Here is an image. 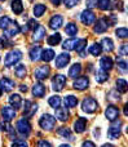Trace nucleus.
<instances>
[{
	"mask_svg": "<svg viewBox=\"0 0 128 147\" xmlns=\"http://www.w3.org/2000/svg\"><path fill=\"white\" fill-rule=\"evenodd\" d=\"M39 125H40V128L43 130L51 132V130L54 128V125H56V117L49 115V114L41 115V117L39 119Z\"/></svg>",
	"mask_w": 128,
	"mask_h": 147,
	"instance_id": "1",
	"label": "nucleus"
},
{
	"mask_svg": "<svg viewBox=\"0 0 128 147\" xmlns=\"http://www.w3.org/2000/svg\"><path fill=\"white\" fill-rule=\"evenodd\" d=\"M122 125H123L122 120H114V121H111V125L108 130V137L110 138V140H118V138L121 137Z\"/></svg>",
	"mask_w": 128,
	"mask_h": 147,
	"instance_id": "2",
	"label": "nucleus"
},
{
	"mask_svg": "<svg viewBox=\"0 0 128 147\" xmlns=\"http://www.w3.org/2000/svg\"><path fill=\"white\" fill-rule=\"evenodd\" d=\"M98 109V102L92 97H87L82 102V110L87 114H93Z\"/></svg>",
	"mask_w": 128,
	"mask_h": 147,
	"instance_id": "3",
	"label": "nucleus"
},
{
	"mask_svg": "<svg viewBox=\"0 0 128 147\" xmlns=\"http://www.w3.org/2000/svg\"><path fill=\"white\" fill-rule=\"evenodd\" d=\"M21 58H22V52L18 51V49H13V51H10L9 53L5 56L4 63H5L7 67H10V66H13V65L17 63Z\"/></svg>",
	"mask_w": 128,
	"mask_h": 147,
	"instance_id": "4",
	"label": "nucleus"
},
{
	"mask_svg": "<svg viewBox=\"0 0 128 147\" xmlns=\"http://www.w3.org/2000/svg\"><path fill=\"white\" fill-rule=\"evenodd\" d=\"M16 128H17L18 133L25 136V137H27V136L31 133V124H30V121H28V119H26V117H21V119L17 121Z\"/></svg>",
	"mask_w": 128,
	"mask_h": 147,
	"instance_id": "5",
	"label": "nucleus"
},
{
	"mask_svg": "<svg viewBox=\"0 0 128 147\" xmlns=\"http://www.w3.org/2000/svg\"><path fill=\"white\" fill-rule=\"evenodd\" d=\"M65 84H66V76L61 75V74H57L53 76L52 79V88L54 92H61L64 89Z\"/></svg>",
	"mask_w": 128,
	"mask_h": 147,
	"instance_id": "6",
	"label": "nucleus"
},
{
	"mask_svg": "<svg viewBox=\"0 0 128 147\" xmlns=\"http://www.w3.org/2000/svg\"><path fill=\"white\" fill-rule=\"evenodd\" d=\"M80 21H82L85 26H91L95 23L96 14L91 9H85V10H83L82 14H80Z\"/></svg>",
	"mask_w": 128,
	"mask_h": 147,
	"instance_id": "7",
	"label": "nucleus"
},
{
	"mask_svg": "<svg viewBox=\"0 0 128 147\" xmlns=\"http://www.w3.org/2000/svg\"><path fill=\"white\" fill-rule=\"evenodd\" d=\"M20 31H21L20 25H18L16 21H10V23L8 25V27L4 30V36H5L7 39H8V38H12V36L17 35Z\"/></svg>",
	"mask_w": 128,
	"mask_h": 147,
	"instance_id": "8",
	"label": "nucleus"
},
{
	"mask_svg": "<svg viewBox=\"0 0 128 147\" xmlns=\"http://www.w3.org/2000/svg\"><path fill=\"white\" fill-rule=\"evenodd\" d=\"M72 86L77 90H84V89H87L89 86V79H88V76H79V78H77V80L74 81Z\"/></svg>",
	"mask_w": 128,
	"mask_h": 147,
	"instance_id": "9",
	"label": "nucleus"
},
{
	"mask_svg": "<svg viewBox=\"0 0 128 147\" xmlns=\"http://www.w3.org/2000/svg\"><path fill=\"white\" fill-rule=\"evenodd\" d=\"M49 74H51V69H49V66L44 65V66L38 67V69L34 71V78L38 79V80H44V79H47L49 76Z\"/></svg>",
	"mask_w": 128,
	"mask_h": 147,
	"instance_id": "10",
	"label": "nucleus"
},
{
	"mask_svg": "<svg viewBox=\"0 0 128 147\" xmlns=\"http://www.w3.org/2000/svg\"><path fill=\"white\" fill-rule=\"evenodd\" d=\"M109 26H110V22H109L108 18L106 17L100 18V20L96 22V25H95V32L96 34H104L105 31H108Z\"/></svg>",
	"mask_w": 128,
	"mask_h": 147,
	"instance_id": "11",
	"label": "nucleus"
},
{
	"mask_svg": "<svg viewBox=\"0 0 128 147\" xmlns=\"http://www.w3.org/2000/svg\"><path fill=\"white\" fill-rule=\"evenodd\" d=\"M25 109H23V117H31L33 115H35V112L38 111V105H34L31 101H25Z\"/></svg>",
	"mask_w": 128,
	"mask_h": 147,
	"instance_id": "12",
	"label": "nucleus"
},
{
	"mask_svg": "<svg viewBox=\"0 0 128 147\" xmlns=\"http://www.w3.org/2000/svg\"><path fill=\"white\" fill-rule=\"evenodd\" d=\"M105 116L108 120H110V121H114V120H118L119 117V109L116 106H114V105H110V106L106 107L105 110Z\"/></svg>",
	"mask_w": 128,
	"mask_h": 147,
	"instance_id": "13",
	"label": "nucleus"
},
{
	"mask_svg": "<svg viewBox=\"0 0 128 147\" xmlns=\"http://www.w3.org/2000/svg\"><path fill=\"white\" fill-rule=\"evenodd\" d=\"M0 114H1L4 121H10V120H13L16 117V110L10 106H3Z\"/></svg>",
	"mask_w": 128,
	"mask_h": 147,
	"instance_id": "14",
	"label": "nucleus"
},
{
	"mask_svg": "<svg viewBox=\"0 0 128 147\" xmlns=\"http://www.w3.org/2000/svg\"><path fill=\"white\" fill-rule=\"evenodd\" d=\"M70 54L69 53H61V54H58L57 56V58H56V67L57 69H64L65 66H67V63L70 62Z\"/></svg>",
	"mask_w": 128,
	"mask_h": 147,
	"instance_id": "15",
	"label": "nucleus"
},
{
	"mask_svg": "<svg viewBox=\"0 0 128 147\" xmlns=\"http://www.w3.org/2000/svg\"><path fill=\"white\" fill-rule=\"evenodd\" d=\"M62 25H64V17L60 14L53 16V17L51 18V21H49V27H51L52 30H58Z\"/></svg>",
	"mask_w": 128,
	"mask_h": 147,
	"instance_id": "16",
	"label": "nucleus"
},
{
	"mask_svg": "<svg viewBox=\"0 0 128 147\" xmlns=\"http://www.w3.org/2000/svg\"><path fill=\"white\" fill-rule=\"evenodd\" d=\"M54 114H56L57 119L62 123L67 121V120H69V116H70L66 107H58V109H56V112H54Z\"/></svg>",
	"mask_w": 128,
	"mask_h": 147,
	"instance_id": "17",
	"label": "nucleus"
},
{
	"mask_svg": "<svg viewBox=\"0 0 128 147\" xmlns=\"http://www.w3.org/2000/svg\"><path fill=\"white\" fill-rule=\"evenodd\" d=\"M45 92H47L45 86H44L41 83H36V84H34V86H33V94H34V97L41 98V97L45 96Z\"/></svg>",
	"mask_w": 128,
	"mask_h": 147,
	"instance_id": "18",
	"label": "nucleus"
},
{
	"mask_svg": "<svg viewBox=\"0 0 128 147\" xmlns=\"http://www.w3.org/2000/svg\"><path fill=\"white\" fill-rule=\"evenodd\" d=\"M87 128V119L85 117H79L74 123V132L75 133H83Z\"/></svg>",
	"mask_w": 128,
	"mask_h": 147,
	"instance_id": "19",
	"label": "nucleus"
},
{
	"mask_svg": "<svg viewBox=\"0 0 128 147\" xmlns=\"http://www.w3.org/2000/svg\"><path fill=\"white\" fill-rule=\"evenodd\" d=\"M0 86H1V88H0L1 90L10 92L13 88H14V81L9 78H3L1 80H0Z\"/></svg>",
	"mask_w": 128,
	"mask_h": 147,
	"instance_id": "20",
	"label": "nucleus"
},
{
	"mask_svg": "<svg viewBox=\"0 0 128 147\" xmlns=\"http://www.w3.org/2000/svg\"><path fill=\"white\" fill-rule=\"evenodd\" d=\"M100 66H101V70L108 72L109 70L113 69V59L110 57H102L100 61Z\"/></svg>",
	"mask_w": 128,
	"mask_h": 147,
	"instance_id": "21",
	"label": "nucleus"
},
{
	"mask_svg": "<svg viewBox=\"0 0 128 147\" xmlns=\"http://www.w3.org/2000/svg\"><path fill=\"white\" fill-rule=\"evenodd\" d=\"M57 134L61 136V137H64L65 140H69V141H74V137H72V133L70 132L69 128L66 127H61L57 129Z\"/></svg>",
	"mask_w": 128,
	"mask_h": 147,
	"instance_id": "22",
	"label": "nucleus"
},
{
	"mask_svg": "<svg viewBox=\"0 0 128 147\" xmlns=\"http://www.w3.org/2000/svg\"><path fill=\"white\" fill-rule=\"evenodd\" d=\"M41 51H43V49H41L39 45L33 47V48L30 49V59H31V61H34V62L39 61V59H40Z\"/></svg>",
	"mask_w": 128,
	"mask_h": 147,
	"instance_id": "23",
	"label": "nucleus"
},
{
	"mask_svg": "<svg viewBox=\"0 0 128 147\" xmlns=\"http://www.w3.org/2000/svg\"><path fill=\"white\" fill-rule=\"evenodd\" d=\"M64 103L66 109H74L78 105V98L75 96H66L64 98Z\"/></svg>",
	"mask_w": 128,
	"mask_h": 147,
	"instance_id": "24",
	"label": "nucleus"
},
{
	"mask_svg": "<svg viewBox=\"0 0 128 147\" xmlns=\"http://www.w3.org/2000/svg\"><path fill=\"white\" fill-rule=\"evenodd\" d=\"M54 56H56V53L53 49H44V51H41L40 59H43L44 62H49L54 58Z\"/></svg>",
	"mask_w": 128,
	"mask_h": 147,
	"instance_id": "25",
	"label": "nucleus"
},
{
	"mask_svg": "<svg viewBox=\"0 0 128 147\" xmlns=\"http://www.w3.org/2000/svg\"><path fill=\"white\" fill-rule=\"evenodd\" d=\"M9 103L12 105V107H14V110L16 109H20L21 105H22V98H21L20 94H10Z\"/></svg>",
	"mask_w": 128,
	"mask_h": 147,
	"instance_id": "26",
	"label": "nucleus"
},
{
	"mask_svg": "<svg viewBox=\"0 0 128 147\" xmlns=\"http://www.w3.org/2000/svg\"><path fill=\"white\" fill-rule=\"evenodd\" d=\"M100 45L105 52H111L114 49V43H113V40H111L110 38H104Z\"/></svg>",
	"mask_w": 128,
	"mask_h": 147,
	"instance_id": "27",
	"label": "nucleus"
},
{
	"mask_svg": "<svg viewBox=\"0 0 128 147\" xmlns=\"http://www.w3.org/2000/svg\"><path fill=\"white\" fill-rule=\"evenodd\" d=\"M44 35H45V28H44L43 26L39 25L38 27L34 30V36H33V39H34L35 41H40L41 39L44 38Z\"/></svg>",
	"mask_w": 128,
	"mask_h": 147,
	"instance_id": "28",
	"label": "nucleus"
},
{
	"mask_svg": "<svg viewBox=\"0 0 128 147\" xmlns=\"http://www.w3.org/2000/svg\"><path fill=\"white\" fill-rule=\"evenodd\" d=\"M82 72V65L80 63H74L69 70V76L70 78H77Z\"/></svg>",
	"mask_w": 128,
	"mask_h": 147,
	"instance_id": "29",
	"label": "nucleus"
},
{
	"mask_svg": "<svg viewBox=\"0 0 128 147\" xmlns=\"http://www.w3.org/2000/svg\"><path fill=\"white\" fill-rule=\"evenodd\" d=\"M47 43H48V45H58L60 43H61V35H60L58 32L53 34V35H51L48 39H47Z\"/></svg>",
	"mask_w": 128,
	"mask_h": 147,
	"instance_id": "30",
	"label": "nucleus"
},
{
	"mask_svg": "<svg viewBox=\"0 0 128 147\" xmlns=\"http://www.w3.org/2000/svg\"><path fill=\"white\" fill-rule=\"evenodd\" d=\"M12 10L14 14H21L23 12V4L21 0H13L12 1Z\"/></svg>",
	"mask_w": 128,
	"mask_h": 147,
	"instance_id": "31",
	"label": "nucleus"
},
{
	"mask_svg": "<svg viewBox=\"0 0 128 147\" xmlns=\"http://www.w3.org/2000/svg\"><path fill=\"white\" fill-rule=\"evenodd\" d=\"M116 90L119 93H126L128 90V84L124 79H118L116 80Z\"/></svg>",
	"mask_w": 128,
	"mask_h": 147,
	"instance_id": "32",
	"label": "nucleus"
},
{
	"mask_svg": "<svg viewBox=\"0 0 128 147\" xmlns=\"http://www.w3.org/2000/svg\"><path fill=\"white\" fill-rule=\"evenodd\" d=\"M109 79V74L106 71H104V70H98L97 72H96V81L100 84L105 83L106 80Z\"/></svg>",
	"mask_w": 128,
	"mask_h": 147,
	"instance_id": "33",
	"label": "nucleus"
},
{
	"mask_svg": "<svg viewBox=\"0 0 128 147\" xmlns=\"http://www.w3.org/2000/svg\"><path fill=\"white\" fill-rule=\"evenodd\" d=\"M77 39L71 38V39H67V40L64 41V45H62V48L66 49V51H74L75 49V45H77Z\"/></svg>",
	"mask_w": 128,
	"mask_h": 147,
	"instance_id": "34",
	"label": "nucleus"
},
{
	"mask_svg": "<svg viewBox=\"0 0 128 147\" xmlns=\"http://www.w3.org/2000/svg\"><path fill=\"white\" fill-rule=\"evenodd\" d=\"M101 10H108V9H111L113 5H111V0H97V5Z\"/></svg>",
	"mask_w": 128,
	"mask_h": 147,
	"instance_id": "35",
	"label": "nucleus"
},
{
	"mask_svg": "<svg viewBox=\"0 0 128 147\" xmlns=\"http://www.w3.org/2000/svg\"><path fill=\"white\" fill-rule=\"evenodd\" d=\"M48 103H49V106L53 107L54 110L58 109L60 105H61V97L60 96H52L51 98L48 99Z\"/></svg>",
	"mask_w": 128,
	"mask_h": 147,
	"instance_id": "36",
	"label": "nucleus"
},
{
	"mask_svg": "<svg viewBox=\"0 0 128 147\" xmlns=\"http://www.w3.org/2000/svg\"><path fill=\"white\" fill-rule=\"evenodd\" d=\"M88 52H89L92 56H100L101 52H102V48H101V45L98 43H95V44H92V45L89 47Z\"/></svg>",
	"mask_w": 128,
	"mask_h": 147,
	"instance_id": "37",
	"label": "nucleus"
},
{
	"mask_svg": "<svg viewBox=\"0 0 128 147\" xmlns=\"http://www.w3.org/2000/svg\"><path fill=\"white\" fill-rule=\"evenodd\" d=\"M65 32H66L67 35H70V36L77 35V32H78L77 25H75V23H67L66 27H65Z\"/></svg>",
	"mask_w": 128,
	"mask_h": 147,
	"instance_id": "38",
	"label": "nucleus"
},
{
	"mask_svg": "<svg viewBox=\"0 0 128 147\" xmlns=\"http://www.w3.org/2000/svg\"><path fill=\"white\" fill-rule=\"evenodd\" d=\"M45 10H47V8L44 4H36L35 7H34V16H35V17H41Z\"/></svg>",
	"mask_w": 128,
	"mask_h": 147,
	"instance_id": "39",
	"label": "nucleus"
},
{
	"mask_svg": "<svg viewBox=\"0 0 128 147\" xmlns=\"http://www.w3.org/2000/svg\"><path fill=\"white\" fill-rule=\"evenodd\" d=\"M14 74H16V76H17V78H20V79L25 78V76H26V67H25V65H18V66H16Z\"/></svg>",
	"mask_w": 128,
	"mask_h": 147,
	"instance_id": "40",
	"label": "nucleus"
},
{
	"mask_svg": "<svg viewBox=\"0 0 128 147\" xmlns=\"http://www.w3.org/2000/svg\"><path fill=\"white\" fill-rule=\"evenodd\" d=\"M85 45H87V39H80V40H78V41H77V45H75V49H77V52L82 53V52H84Z\"/></svg>",
	"mask_w": 128,
	"mask_h": 147,
	"instance_id": "41",
	"label": "nucleus"
},
{
	"mask_svg": "<svg viewBox=\"0 0 128 147\" xmlns=\"http://www.w3.org/2000/svg\"><path fill=\"white\" fill-rule=\"evenodd\" d=\"M115 34H116V36H118V38L126 39L128 36V30L126 27H119V28H116V30H115Z\"/></svg>",
	"mask_w": 128,
	"mask_h": 147,
	"instance_id": "42",
	"label": "nucleus"
},
{
	"mask_svg": "<svg viewBox=\"0 0 128 147\" xmlns=\"http://www.w3.org/2000/svg\"><path fill=\"white\" fill-rule=\"evenodd\" d=\"M10 21H12V20H10L8 16L1 17V18H0V28H1V30H5V28L8 27V25L10 23Z\"/></svg>",
	"mask_w": 128,
	"mask_h": 147,
	"instance_id": "43",
	"label": "nucleus"
},
{
	"mask_svg": "<svg viewBox=\"0 0 128 147\" xmlns=\"http://www.w3.org/2000/svg\"><path fill=\"white\" fill-rule=\"evenodd\" d=\"M116 61H118V69L121 70L122 72H127V70H128V66H127V62L126 61H123V59H116Z\"/></svg>",
	"mask_w": 128,
	"mask_h": 147,
	"instance_id": "44",
	"label": "nucleus"
},
{
	"mask_svg": "<svg viewBox=\"0 0 128 147\" xmlns=\"http://www.w3.org/2000/svg\"><path fill=\"white\" fill-rule=\"evenodd\" d=\"M12 147H27V142L25 140H14L12 143Z\"/></svg>",
	"mask_w": 128,
	"mask_h": 147,
	"instance_id": "45",
	"label": "nucleus"
},
{
	"mask_svg": "<svg viewBox=\"0 0 128 147\" xmlns=\"http://www.w3.org/2000/svg\"><path fill=\"white\" fill-rule=\"evenodd\" d=\"M38 26H39V23L36 22L35 20H28L27 25H26V28H27V30H35Z\"/></svg>",
	"mask_w": 128,
	"mask_h": 147,
	"instance_id": "46",
	"label": "nucleus"
},
{
	"mask_svg": "<svg viewBox=\"0 0 128 147\" xmlns=\"http://www.w3.org/2000/svg\"><path fill=\"white\" fill-rule=\"evenodd\" d=\"M65 3V7L67 8V9H70V8L75 7V5H78V3H79V0H64Z\"/></svg>",
	"mask_w": 128,
	"mask_h": 147,
	"instance_id": "47",
	"label": "nucleus"
},
{
	"mask_svg": "<svg viewBox=\"0 0 128 147\" xmlns=\"http://www.w3.org/2000/svg\"><path fill=\"white\" fill-rule=\"evenodd\" d=\"M9 45H10V43L7 40V38H5L4 35L0 36V49L7 48V47H9Z\"/></svg>",
	"mask_w": 128,
	"mask_h": 147,
	"instance_id": "48",
	"label": "nucleus"
},
{
	"mask_svg": "<svg viewBox=\"0 0 128 147\" xmlns=\"http://www.w3.org/2000/svg\"><path fill=\"white\" fill-rule=\"evenodd\" d=\"M119 53H121V56H127L128 54V44L127 43L122 44L121 49H119Z\"/></svg>",
	"mask_w": 128,
	"mask_h": 147,
	"instance_id": "49",
	"label": "nucleus"
},
{
	"mask_svg": "<svg viewBox=\"0 0 128 147\" xmlns=\"http://www.w3.org/2000/svg\"><path fill=\"white\" fill-rule=\"evenodd\" d=\"M85 5H87L88 9H92L93 7L97 5V0H85Z\"/></svg>",
	"mask_w": 128,
	"mask_h": 147,
	"instance_id": "50",
	"label": "nucleus"
},
{
	"mask_svg": "<svg viewBox=\"0 0 128 147\" xmlns=\"http://www.w3.org/2000/svg\"><path fill=\"white\" fill-rule=\"evenodd\" d=\"M38 147H53V146H52L51 143L48 142V141H45V140H41V141H39Z\"/></svg>",
	"mask_w": 128,
	"mask_h": 147,
	"instance_id": "51",
	"label": "nucleus"
},
{
	"mask_svg": "<svg viewBox=\"0 0 128 147\" xmlns=\"http://www.w3.org/2000/svg\"><path fill=\"white\" fill-rule=\"evenodd\" d=\"M109 99H110V101H119V97H116L115 96V92H110V93H109Z\"/></svg>",
	"mask_w": 128,
	"mask_h": 147,
	"instance_id": "52",
	"label": "nucleus"
},
{
	"mask_svg": "<svg viewBox=\"0 0 128 147\" xmlns=\"http://www.w3.org/2000/svg\"><path fill=\"white\" fill-rule=\"evenodd\" d=\"M82 147H96V145L93 142H91V141H84Z\"/></svg>",
	"mask_w": 128,
	"mask_h": 147,
	"instance_id": "53",
	"label": "nucleus"
},
{
	"mask_svg": "<svg viewBox=\"0 0 128 147\" xmlns=\"http://www.w3.org/2000/svg\"><path fill=\"white\" fill-rule=\"evenodd\" d=\"M115 8H118L119 10H124V7H123V1H115Z\"/></svg>",
	"mask_w": 128,
	"mask_h": 147,
	"instance_id": "54",
	"label": "nucleus"
},
{
	"mask_svg": "<svg viewBox=\"0 0 128 147\" xmlns=\"http://www.w3.org/2000/svg\"><path fill=\"white\" fill-rule=\"evenodd\" d=\"M51 3L54 5V7H58V5L62 3V0H51Z\"/></svg>",
	"mask_w": 128,
	"mask_h": 147,
	"instance_id": "55",
	"label": "nucleus"
},
{
	"mask_svg": "<svg viewBox=\"0 0 128 147\" xmlns=\"http://www.w3.org/2000/svg\"><path fill=\"white\" fill-rule=\"evenodd\" d=\"M20 90L22 92V93H23V92L26 93V92H27V86H26L25 84H22V85H20Z\"/></svg>",
	"mask_w": 128,
	"mask_h": 147,
	"instance_id": "56",
	"label": "nucleus"
},
{
	"mask_svg": "<svg viewBox=\"0 0 128 147\" xmlns=\"http://www.w3.org/2000/svg\"><path fill=\"white\" fill-rule=\"evenodd\" d=\"M95 136L97 138H100V128H96L95 129Z\"/></svg>",
	"mask_w": 128,
	"mask_h": 147,
	"instance_id": "57",
	"label": "nucleus"
},
{
	"mask_svg": "<svg viewBox=\"0 0 128 147\" xmlns=\"http://www.w3.org/2000/svg\"><path fill=\"white\" fill-rule=\"evenodd\" d=\"M124 115H128V105H126V106H124Z\"/></svg>",
	"mask_w": 128,
	"mask_h": 147,
	"instance_id": "58",
	"label": "nucleus"
},
{
	"mask_svg": "<svg viewBox=\"0 0 128 147\" xmlns=\"http://www.w3.org/2000/svg\"><path fill=\"white\" fill-rule=\"evenodd\" d=\"M102 147H115V146L111 145V143H105V145H104Z\"/></svg>",
	"mask_w": 128,
	"mask_h": 147,
	"instance_id": "59",
	"label": "nucleus"
},
{
	"mask_svg": "<svg viewBox=\"0 0 128 147\" xmlns=\"http://www.w3.org/2000/svg\"><path fill=\"white\" fill-rule=\"evenodd\" d=\"M60 147H71V146H70V145H61Z\"/></svg>",
	"mask_w": 128,
	"mask_h": 147,
	"instance_id": "60",
	"label": "nucleus"
},
{
	"mask_svg": "<svg viewBox=\"0 0 128 147\" xmlns=\"http://www.w3.org/2000/svg\"><path fill=\"white\" fill-rule=\"evenodd\" d=\"M1 93H3V90H1V89H0V97H1Z\"/></svg>",
	"mask_w": 128,
	"mask_h": 147,
	"instance_id": "61",
	"label": "nucleus"
},
{
	"mask_svg": "<svg viewBox=\"0 0 128 147\" xmlns=\"http://www.w3.org/2000/svg\"><path fill=\"white\" fill-rule=\"evenodd\" d=\"M0 1H4V0H0Z\"/></svg>",
	"mask_w": 128,
	"mask_h": 147,
	"instance_id": "62",
	"label": "nucleus"
}]
</instances>
